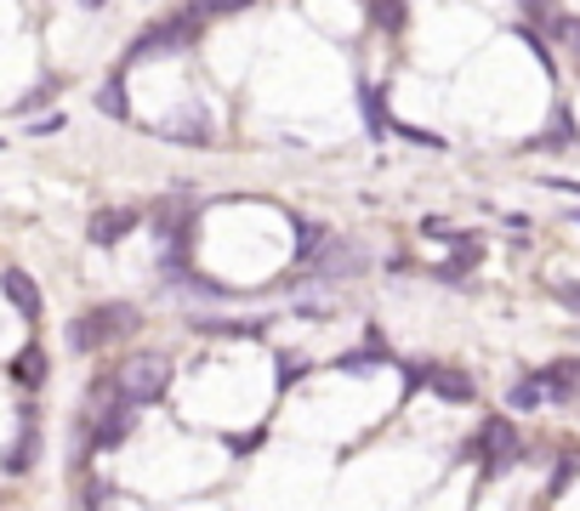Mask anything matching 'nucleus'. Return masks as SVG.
Segmentation results:
<instances>
[{"mask_svg": "<svg viewBox=\"0 0 580 511\" xmlns=\"http://www.w3.org/2000/svg\"><path fill=\"white\" fill-rule=\"evenodd\" d=\"M166 387H171V364H166L160 352H137V358H126L120 375H114V392H120L131 409L160 403V398H166Z\"/></svg>", "mask_w": 580, "mask_h": 511, "instance_id": "1", "label": "nucleus"}, {"mask_svg": "<svg viewBox=\"0 0 580 511\" xmlns=\"http://www.w3.org/2000/svg\"><path fill=\"white\" fill-rule=\"evenodd\" d=\"M126 330H137V307H131V301H109V307L80 313V319L69 324V347H74V352H97L103 341H114V335H126Z\"/></svg>", "mask_w": 580, "mask_h": 511, "instance_id": "2", "label": "nucleus"}, {"mask_svg": "<svg viewBox=\"0 0 580 511\" xmlns=\"http://www.w3.org/2000/svg\"><path fill=\"white\" fill-rule=\"evenodd\" d=\"M193 34H200V23L193 18H171V23H154V29H142L126 51V63H149V58H177V51L193 46Z\"/></svg>", "mask_w": 580, "mask_h": 511, "instance_id": "3", "label": "nucleus"}, {"mask_svg": "<svg viewBox=\"0 0 580 511\" xmlns=\"http://www.w3.org/2000/svg\"><path fill=\"white\" fill-rule=\"evenodd\" d=\"M364 244H353V239H324V250L313 255V279L319 284H336V279H353V273H364Z\"/></svg>", "mask_w": 580, "mask_h": 511, "instance_id": "4", "label": "nucleus"}, {"mask_svg": "<svg viewBox=\"0 0 580 511\" xmlns=\"http://www.w3.org/2000/svg\"><path fill=\"white\" fill-rule=\"evenodd\" d=\"M0 290H7V301L18 307L23 319H40V284L29 279V273H18V268H7L0 273Z\"/></svg>", "mask_w": 580, "mask_h": 511, "instance_id": "5", "label": "nucleus"}, {"mask_svg": "<svg viewBox=\"0 0 580 511\" xmlns=\"http://www.w3.org/2000/svg\"><path fill=\"white\" fill-rule=\"evenodd\" d=\"M483 449H490V472H507L512 467V454H518V438H512V427L507 421H490L483 427V438H478Z\"/></svg>", "mask_w": 580, "mask_h": 511, "instance_id": "6", "label": "nucleus"}, {"mask_svg": "<svg viewBox=\"0 0 580 511\" xmlns=\"http://www.w3.org/2000/svg\"><path fill=\"white\" fill-rule=\"evenodd\" d=\"M131 228H137V211H97L86 233H91V244H114V239H126Z\"/></svg>", "mask_w": 580, "mask_h": 511, "instance_id": "7", "label": "nucleus"}, {"mask_svg": "<svg viewBox=\"0 0 580 511\" xmlns=\"http://www.w3.org/2000/svg\"><path fill=\"white\" fill-rule=\"evenodd\" d=\"M160 131H166L171 142H188V148H200V142H206V131H211V120H206L200 109H188V114H171Z\"/></svg>", "mask_w": 580, "mask_h": 511, "instance_id": "8", "label": "nucleus"}, {"mask_svg": "<svg viewBox=\"0 0 580 511\" xmlns=\"http://www.w3.org/2000/svg\"><path fill=\"white\" fill-rule=\"evenodd\" d=\"M427 381H432V392H439V398H456V403H461V398H472V381H467L461 370H432Z\"/></svg>", "mask_w": 580, "mask_h": 511, "instance_id": "9", "label": "nucleus"}, {"mask_svg": "<svg viewBox=\"0 0 580 511\" xmlns=\"http://www.w3.org/2000/svg\"><path fill=\"white\" fill-rule=\"evenodd\" d=\"M507 403H512V409H541V403H547V381H541V375L518 381V387L507 392Z\"/></svg>", "mask_w": 580, "mask_h": 511, "instance_id": "10", "label": "nucleus"}, {"mask_svg": "<svg viewBox=\"0 0 580 511\" xmlns=\"http://www.w3.org/2000/svg\"><path fill=\"white\" fill-rule=\"evenodd\" d=\"M324 239H330V228H324V222H297V255H302V262L324 250Z\"/></svg>", "mask_w": 580, "mask_h": 511, "instance_id": "11", "label": "nucleus"}, {"mask_svg": "<svg viewBox=\"0 0 580 511\" xmlns=\"http://www.w3.org/2000/svg\"><path fill=\"white\" fill-rule=\"evenodd\" d=\"M18 381H23V387L46 381V352H40V347H23V352H18Z\"/></svg>", "mask_w": 580, "mask_h": 511, "instance_id": "12", "label": "nucleus"}, {"mask_svg": "<svg viewBox=\"0 0 580 511\" xmlns=\"http://www.w3.org/2000/svg\"><path fill=\"white\" fill-rule=\"evenodd\" d=\"M34 467V432L23 427V438L12 443V454H7V472H29Z\"/></svg>", "mask_w": 580, "mask_h": 511, "instance_id": "13", "label": "nucleus"}, {"mask_svg": "<svg viewBox=\"0 0 580 511\" xmlns=\"http://www.w3.org/2000/svg\"><path fill=\"white\" fill-rule=\"evenodd\" d=\"M97 109H103V114H114V120H126L131 109H126V97H120V74L103 86V91H97Z\"/></svg>", "mask_w": 580, "mask_h": 511, "instance_id": "14", "label": "nucleus"}, {"mask_svg": "<svg viewBox=\"0 0 580 511\" xmlns=\"http://www.w3.org/2000/svg\"><path fill=\"white\" fill-rule=\"evenodd\" d=\"M376 364H381L376 352H348V358H336V370H342V375H370Z\"/></svg>", "mask_w": 580, "mask_h": 511, "instance_id": "15", "label": "nucleus"}, {"mask_svg": "<svg viewBox=\"0 0 580 511\" xmlns=\"http://www.w3.org/2000/svg\"><path fill=\"white\" fill-rule=\"evenodd\" d=\"M246 7H257V0H200L193 12H246Z\"/></svg>", "mask_w": 580, "mask_h": 511, "instance_id": "16", "label": "nucleus"}, {"mask_svg": "<svg viewBox=\"0 0 580 511\" xmlns=\"http://www.w3.org/2000/svg\"><path fill=\"white\" fill-rule=\"evenodd\" d=\"M552 29H558V40H569L580 51V18H552Z\"/></svg>", "mask_w": 580, "mask_h": 511, "instance_id": "17", "label": "nucleus"}, {"mask_svg": "<svg viewBox=\"0 0 580 511\" xmlns=\"http://www.w3.org/2000/svg\"><path fill=\"white\" fill-rule=\"evenodd\" d=\"M552 148H569L574 142V126H569V114H558V126H552V137H547Z\"/></svg>", "mask_w": 580, "mask_h": 511, "instance_id": "18", "label": "nucleus"}, {"mask_svg": "<svg viewBox=\"0 0 580 511\" xmlns=\"http://www.w3.org/2000/svg\"><path fill=\"white\" fill-rule=\"evenodd\" d=\"M376 18H381L387 29H399V23H404V12H399V0H381V7H376Z\"/></svg>", "mask_w": 580, "mask_h": 511, "instance_id": "19", "label": "nucleus"}, {"mask_svg": "<svg viewBox=\"0 0 580 511\" xmlns=\"http://www.w3.org/2000/svg\"><path fill=\"white\" fill-rule=\"evenodd\" d=\"M399 137H404V142H421V148H439V142H444V137H432V131H416V126H399Z\"/></svg>", "mask_w": 580, "mask_h": 511, "instance_id": "20", "label": "nucleus"}, {"mask_svg": "<svg viewBox=\"0 0 580 511\" xmlns=\"http://www.w3.org/2000/svg\"><path fill=\"white\" fill-rule=\"evenodd\" d=\"M364 97V114H370V131H381V102H376V91H359Z\"/></svg>", "mask_w": 580, "mask_h": 511, "instance_id": "21", "label": "nucleus"}, {"mask_svg": "<svg viewBox=\"0 0 580 511\" xmlns=\"http://www.w3.org/2000/svg\"><path fill=\"white\" fill-rule=\"evenodd\" d=\"M80 7H86V12H97V7H109V0H80Z\"/></svg>", "mask_w": 580, "mask_h": 511, "instance_id": "22", "label": "nucleus"}, {"mask_svg": "<svg viewBox=\"0 0 580 511\" xmlns=\"http://www.w3.org/2000/svg\"><path fill=\"white\" fill-rule=\"evenodd\" d=\"M574 222H580V217H574Z\"/></svg>", "mask_w": 580, "mask_h": 511, "instance_id": "23", "label": "nucleus"}]
</instances>
